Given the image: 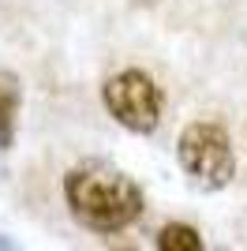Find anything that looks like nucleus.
<instances>
[{"mask_svg": "<svg viewBox=\"0 0 247 251\" xmlns=\"http://www.w3.org/2000/svg\"><path fill=\"white\" fill-rule=\"evenodd\" d=\"M64 202L82 229L98 232V236L124 232L127 225L143 218V206H146L143 188L131 176L101 165L72 169L64 176Z\"/></svg>", "mask_w": 247, "mask_h": 251, "instance_id": "nucleus-1", "label": "nucleus"}, {"mask_svg": "<svg viewBox=\"0 0 247 251\" xmlns=\"http://www.w3.org/2000/svg\"><path fill=\"white\" fill-rule=\"evenodd\" d=\"M176 161L184 169V176L202 191H221V188H228V180L236 176L232 139L214 120H195V124H187L180 131V139H176Z\"/></svg>", "mask_w": 247, "mask_h": 251, "instance_id": "nucleus-2", "label": "nucleus"}, {"mask_svg": "<svg viewBox=\"0 0 247 251\" xmlns=\"http://www.w3.org/2000/svg\"><path fill=\"white\" fill-rule=\"evenodd\" d=\"M101 101L116 124L135 131V135H150L161 124V90L143 68L116 72L101 86Z\"/></svg>", "mask_w": 247, "mask_h": 251, "instance_id": "nucleus-3", "label": "nucleus"}, {"mask_svg": "<svg viewBox=\"0 0 247 251\" xmlns=\"http://www.w3.org/2000/svg\"><path fill=\"white\" fill-rule=\"evenodd\" d=\"M15 113H19V86L11 79H0V150H8L15 139Z\"/></svg>", "mask_w": 247, "mask_h": 251, "instance_id": "nucleus-4", "label": "nucleus"}, {"mask_svg": "<svg viewBox=\"0 0 247 251\" xmlns=\"http://www.w3.org/2000/svg\"><path fill=\"white\" fill-rule=\"evenodd\" d=\"M154 244L161 251H198L202 248V236H198L191 225H184V221H169V225L157 232Z\"/></svg>", "mask_w": 247, "mask_h": 251, "instance_id": "nucleus-5", "label": "nucleus"}, {"mask_svg": "<svg viewBox=\"0 0 247 251\" xmlns=\"http://www.w3.org/2000/svg\"><path fill=\"white\" fill-rule=\"evenodd\" d=\"M15 248V240H11V236H0V251H11Z\"/></svg>", "mask_w": 247, "mask_h": 251, "instance_id": "nucleus-6", "label": "nucleus"}]
</instances>
